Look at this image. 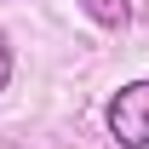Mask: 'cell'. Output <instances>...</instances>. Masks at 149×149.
Returning a JSON list of instances; mask_svg holds the SVG:
<instances>
[{
	"label": "cell",
	"instance_id": "6da1fadb",
	"mask_svg": "<svg viewBox=\"0 0 149 149\" xmlns=\"http://www.w3.org/2000/svg\"><path fill=\"white\" fill-rule=\"evenodd\" d=\"M103 126L120 149H149V80H126L103 103Z\"/></svg>",
	"mask_w": 149,
	"mask_h": 149
},
{
	"label": "cell",
	"instance_id": "7a4b0ae2",
	"mask_svg": "<svg viewBox=\"0 0 149 149\" xmlns=\"http://www.w3.org/2000/svg\"><path fill=\"white\" fill-rule=\"evenodd\" d=\"M80 12H86L92 23H103V29H120V23L132 17V6H126V0H80Z\"/></svg>",
	"mask_w": 149,
	"mask_h": 149
},
{
	"label": "cell",
	"instance_id": "3957f363",
	"mask_svg": "<svg viewBox=\"0 0 149 149\" xmlns=\"http://www.w3.org/2000/svg\"><path fill=\"white\" fill-rule=\"evenodd\" d=\"M12 86V40H6V29H0V92Z\"/></svg>",
	"mask_w": 149,
	"mask_h": 149
}]
</instances>
